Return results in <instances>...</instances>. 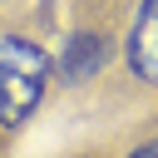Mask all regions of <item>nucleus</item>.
<instances>
[{
	"instance_id": "nucleus-1",
	"label": "nucleus",
	"mask_w": 158,
	"mask_h": 158,
	"mask_svg": "<svg viewBox=\"0 0 158 158\" xmlns=\"http://www.w3.org/2000/svg\"><path fill=\"white\" fill-rule=\"evenodd\" d=\"M54 59L20 30H0V128H20L49 94Z\"/></svg>"
},
{
	"instance_id": "nucleus-2",
	"label": "nucleus",
	"mask_w": 158,
	"mask_h": 158,
	"mask_svg": "<svg viewBox=\"0 0 158 158\" xmlns=\"http://www.w3.org/2000/svg\"><path fill=\"white\" fill-rule=\"evenodd\" d=\"M128 69L148 89H158V0H143L128 30Z\"/></svg>"
},
{
	"instance_id": "nucleus-3",
	"label": "nucleus",
	"mask_w": 158,
	"mask_h": 158,
	"mask_svg": "<svg viewBox=\"0 0 158 158\" xmlns=\"http://www.w3.org/2000/svg\"><path fill=\"white\" fill-rule=\"evenodd\" d=\"M104 64H109V40L84 30V35L69 40V49H64V59H59V74H64V84H84V79H94Z\"/></svg>"
},
{
	"instance_id": "nucleus-4",
	"label": "nucleus",
	"mask_w": 158,
	"mask_h": 158,
	"mask_svg": "<svg viewBox=\"0 0 158 158\" xmlns=\"http://www.w3.org/2000/svg\"><path fill=\"white\" fill-rule=\"evenodd\" d=\"M123 158H158V138H143L138 148H128Z\"/></svg>"
},
{
	"instance_id": "nucleus-5",
	"label": "nucleus",
	"mask_w": 158,
	"mask_h": 158,
	"mask_svg": "<svg viewBox=\"0 0 158 158\" xmlns=\"http://www.w3.org/2000/svg\"><path fill=\"white\" fill-rule=\"evenodd\" d=\"M0 143H5V128H0Z\"/></svg>"
}]
</instances>
